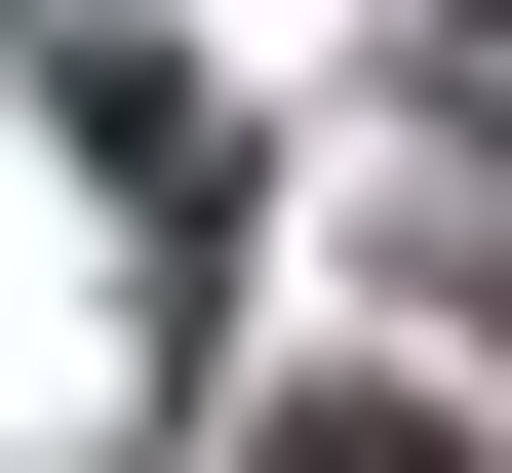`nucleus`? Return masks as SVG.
Wrapping results in <instances>:
<instances>
[{
  "mask_svg": "<svg viewBox=\"0 0 512 473\" xmlns=\"http://www.w3.org/2000/svg\"><path fill=\"white\" fill-rule=\"evenodd\" d=\"M237 473H473V434H434V395H276Z\"/></svg>",
  "mask_w": 512,
  "mask_h": 473,
  "instance_id": "nucleus-1",
  "label": "nucleus"
},
{
  "mask_svg": "<svg viewBox=\"0 0 512 473\" xmlns=\"http://www.w3.org/2000/svg\"><path fill=\"white\" fill-rule=\"evenodd\" d=\"M434 237H473V316H512V119H473V158H434Z\"/></svg>",
  "mask_w": 512,
  "mask_h": 473,
  "instance_id": "nucleus-2",
  "label": "nucleus"
}]
</instances>
